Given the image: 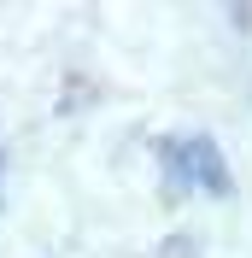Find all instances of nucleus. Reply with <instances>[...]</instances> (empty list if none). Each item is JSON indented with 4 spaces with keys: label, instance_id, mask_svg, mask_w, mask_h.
Instances as JSON below:
<instances>
[{
    "label": "nucleus",
    "instance_id": "obj_1",
    "mask_svg": "<svg viewBox=\"0 0 252 258\" xmlns=\"http://www.w3.org/2000/svg\"><path fill=\"white\" fill-rule=\"evenodd\" d=\"M182 159H188V176L200 182L205 194H229V188H235V182H229V164H223V153L205 141V135H188V141H182Z\"/></svg>",
    "mask_w": 252,
    "mask_h": 258
}]
</instances>
